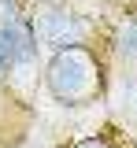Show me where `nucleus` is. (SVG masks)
Returning <instances> with one entry per match:
<instances>
[{
    "label": "nucleus",
    "mask_w": 137,
    "mask_h": 148,
    "mask_svg": "<svg viewBox=\"0 0 137 148\" xmlns=\"http://www.w3.org/2000/svg\"><path fill=\"white\" fill-rule=\"evenodd\" d=\"M130 11H137V4H134V8H130Z\"/></svg>",
    "instance_id": "1a4fd4ad"
},
{
    "label": "nucleus",
    "mask_w": 137,
    "mask_h": 148,
    "mask_svg": "<svg viewBox=\"0 0 137 148\" xmlns=\"http://www.w3.org/2000/svg\"><path fill=\"white\" fill-rule=\"evenodd\" d=\"M104 45H108V52H111V59L119 67L137 71V11H130L126 18H119Z\"/></svg>",
    "instance_id": "20e7f679"
},
{
    "label": "nucleus",
    "mask_w": 137,
    "mask_h": 148,
    "mask_svg": "<svg viewBox=\"0 0 137 148\" xmlns=\"http://www.w3.org/2000/svg\"><path fill=\"white\" fill-rule=\"evenodd\" d=\"M41 85L63 108H89L100 104L108 92V56L104 48H63L48 52L41 71Z\"/></svg>",
    "instance_id": "f257e3e1"
},
{
    "label": "nucleus",
    "mask_w": 137,
    "mask_h": 148,
    "mask_svg": "<svg viewBox=\"0 0 137 148\" xmlns=\"http://www.w3.org/2000/svg\"><path fill=\"white\" fill-rule=\"evenodd\" d=\"M67 148H119V141L111 133H93V137H78V141H71Z\"/></svg>",
    "instance_id": "39448f33"
},
{
    "label": "nucleus",
    "mask_w": 137,
    "mask_h": 148,
    "mask_svg": "<svg viewBox=\"0 0 137 148\" xmlns=\"http://www.w3.org/2000/svg\"><path fill=\"white\" fill-rule=\"evenodd\" d=\"M37 37L30 30V15L22 18H0V85L15 71H30L37 63Z\"/></svg>",
    "instance_id": "7ed1b4c3"
},
{
    "label": "nucleus",
    "mask_w": 137,
    "mask_h": 148,
    "mask_svg": "<svg viewBox=\"0 0 137 148\" xmlns=\"http://www.w3.org/2000/svg\"><path fill=\"white\" fill-rule=\"evenodd\" d=\"M30 30L37 37L41 48L48 52H63V48H97L100 41V22L93 15H85L71 4H41L30 15Z\"/></svg>",
    "instance_id": "f03ea898"
},
{
    "label": "nucleus",
    "mask_w": 137,
    "mask_h": 148,
    "mask_svg": "<svg viewBox=\"0 0 137 148\" xmlns=\"http://www.w3.org/2000/svg\"><path fill=\"white\" fill-rule=\"evenodd\" d=\"M115 4H126V8H134V4H137V0H115Z\"/></svg>",
    "instance_id": "0eeeda50"
},
{
    "label": "nucleus",
    "mask_w": 137,
    "mask_h": 148,
    "mask_svg": "<svg viewBox=\"0 0 137 148\" xmlns=\"http://www.w3.org/2000/svg\"><path fill=\"white\" fill-rule=\"evenodd\" d=\"M22 15H26L22 0H0V18H22Z\"/></svg>",
    "instance_id": "423d86ee"
},
{
    "label": "nucleus",
    "mask_w": 137,
    "mask_h": 148,
    "mask_svg": "<svg viewBox=\"0 0 137 148\" xmlns=\"http://www.w3.org/2000/svg\"><path fill=\"white\" fill-rule=\"evenodd\" d=\"M37 4H63V0H37Z\"/></svg>",
    "instance_id": "6e6552de"
}]
</instances>
